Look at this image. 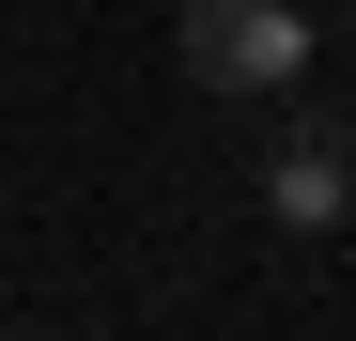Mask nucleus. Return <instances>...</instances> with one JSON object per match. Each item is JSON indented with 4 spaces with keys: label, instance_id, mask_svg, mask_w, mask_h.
<instances>
[{
    "label": "nucleus",
    "instance_id": "obj_1",
    "mask_svg": "<svg viewBox=\"0 0 356 341\" xmlns=\"http://www.w3.org/2000/svg\"><path fill=\"white\" fill-rule=\"evenodd\" d=\"M294 63H310L294 0H186V78L202 93H294Z\"/></svg>",
    "mask_w": 356,
    "mask_h": 341
},
{
    "label": "nucleus",
    "instance_id": "obj_2",
    "mask_svg": "<svg viewBox=\"0 0 356 341\" xmlns=\"http://www.w3.org/2000/svg\"><path fill=\"white\" fill-rule=\"evenodd\" d=\"M264 217H279V233H341V217H356V140L325 125V109H294V125H279V155H264Z\"/></svg>",
    "mask_w": 356,
    "mask_h": 341
}]
</instances>
